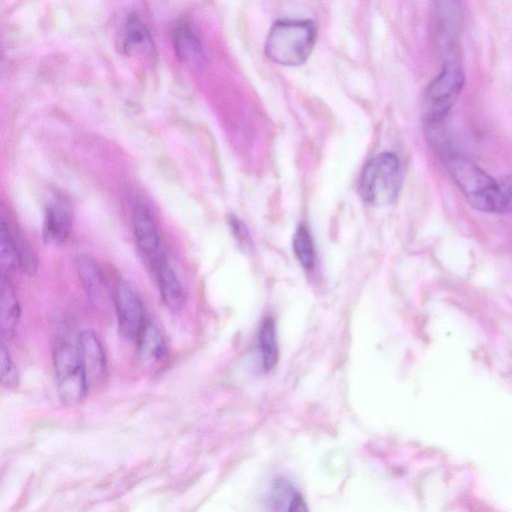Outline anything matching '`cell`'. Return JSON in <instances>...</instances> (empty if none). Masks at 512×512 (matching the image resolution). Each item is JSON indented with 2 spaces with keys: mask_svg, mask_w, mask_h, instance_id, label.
Returning <instances> with one entry per match:
<instances>
[{
  "mask_svg": "<svg viewBox=\"0 0 512 512\" xmlns=\"http://www.w3.org/2000/svg\"><path fill=\"white\" fill-rule=\"evenodd\" d=\"M441 158L453 181L474 209L485 213H502L498 180L453 151Z\"/></svg>",
  "mask_w": 512,
  "mask_h": 512,
  "instance_id": "1",
  "label": "cell"
},
{
  "mask_svg": "<svg viewBox=\"0 0 512 512\" xmlns=\"http://www.w3.org/2000/svg\"><path fill=\"white\" fill-rule=\"evenodd\" d=\"M316 34V26L311 20H279L268 32L265 54L274 63L299 66L309 58Z\"/></svg>",
  "mask_w": 512,
  "mask_h": 512,
  "instance_id": "2",
  "label": "cell"
},
{
  "mask_svg": "<svg viewBox=\"0 0 512 512\" xmlns=\"http://www.w3.org/2000/svg\"><path fill=\"white\" fill-rule=\"evenodd\" d=\"M363 200L376 207L393 204L401 188V167L398 157L383 152L371 159L360 178Z\"/></svg>",
  "mask_w": 512,
  "mask_h": 512,
  "instance_id": "3",
  "label": "cell"
},
{
  "mask_svg": "<svg viewBox=\"0 0 512 512\" xmlns=\"http://www.w3.org/2000/svg\"><path fill=\"white\" fill-rule=\"evenodd\" d=\"M464 85L465 73L461 61L444 62L441 71L429 83L424 94V126L445 123Z\"/></svg>",
  "mask_w": 512,
  "mask_h": 512,
  "instance_id": "4",
  "label": "cell"
},
{
  "mask_svg": "<svg viewBox=\"0 0 512 512\" xmlns=\"http://www.w3.org/2000/svg\"><path fill=\"white\" fill-rule=\"evenodd\" d=\"M464 11L461 0H433V41L443 63L461 61Z\"/></svg>",
  "mask_w": 512,
  "mask_h": 512,
  "instance_id": "5",
  "label": "cell"
},
{
  "mask_svg": "<svg viewBox=\"0 0 512 512\" xmlns=\"http://www.w3.org/2000/svg\"><path fill=\"white\" fill-rule=\"evenodd\" d=\"M53 364L58 396L67 406L80 403L88 386L83 370L79 346L59 339L53 351Z\"/></svg>",
  "mask_w": 512,
  "mask_h": 512,
  "instance_id": "6",
  "label": "cell"
},
{
  "mask_svg": "<svg viewBox=\"0 0 512 512\" xmlns=\"http://www.w3.org/2000/svg\"><path fill=\"white\" fill-rule=\"evenodd\" d=\"M114 303L121 335L128 340H136L147 321L142 301L129 283L119 280Z\"/></svg>",
  "mask_w": 512,
  "mask_h": 512,
  "instance_id": "7",
  "label": "cell"
},
{
  "mask_svg": "<svg viewBox=\"0 0 512 512\" xmlns=\"http://www.w3.org/2000/svg\"><path fill=\"white\" fill-rule=\"evenodd\" d=\"M132 222L140 253L154 265L162 257L160 256V239L155 221L148 208L142 203L134 205Z\"/></svg>",
  "mask_w": 512,
  "mask_h": 512,
  "instance_id": "8",
  "label": "cell"
},
{
  "mask_svg": "<svg viewBox=\"0 0 512 512\" xmlns=\"http://www.w3.org/2000/svg\"><path fill=\"white\" fill-rule=\"evenodd\" d=\"M78 346L89 389L100 384L106 376L105 352L98 337L90 330L81 333L78 339Z\"/></svg>",
  "mask_w": 512,
  "mask_h": 512,
  "instance_id": "9",
  "label": "cell"
},
{
  "mask_svg": "<svg viewBox=\"0 0 512 512\" xmlns=\"http://www.w3.org/2000/svg\"><path fill=\"white\" fill-rule=\"evenodd\" d=\"M176 56L185 65L198 67L204 61V50L198 34L187 20L178 22L173 30Z\"/></svg>",
  "mask_w": 512,
  "mask_h": 512,
  "instance_id": "10",
  "label": "cell"
},
{
  "mask_svg": "<svg viewBox=\"0 0 512 512\" xmlns=\"http://www.w3.org/2000/svg\"><path fill=\"white\" fill-rule=\"evenodd\" d=\"M76 267L89 301L97 306L104 305L108 299V287L97 263L87 255H80Z\"/></svg>",
  "mask_w": 512,
  "mask_h": 512,
  "instance_id": "11",
  "label": "cell"
},
{
  "mask_svg": "<svg viewBox=\"0 0 512 512\" xmlns=\"http://www.w3.org/2000/svg\"><path fill=\"white\" fill-rule=\"evenodd\" d=\"M138 355L142 364L148 368H155L167 359V346L158 328L146 321L136 338Z\"/></svg>",
  "mask_w": 512,
  "mask_h": 512,
  "instance_id": "12",
  "label": "cell"
},
{
  "mask_svg": "<svg viewBox=\"0 0 512 512\" xmlns=\"http://www.w3.org/2000/svg\"><path fill=\"white\" fill-rule=\"evenodd\" d=\"M72 228V212L64 202L48 205L45 211L43 238L46 243L58 245L68 238Z\"/></svg>",
  "mask_w": 512,
  "mask_h": 512,
  "instance_id": "13",
  "label": "cell"
},
{
  "mask_svg": "<svg viewBox=\"0 0 512 512\" xmlns=\"http://www.w3.org/2000/svg\"><path fill=\"white\" fill-rule=\"evenodd\" d=\"M122 32V48L127 53L153 56L154 45L150 31L138 14L132 13L127 17Z\"/></svg>",
  "mask_w": 512,
  "mask_h": 512,
  "instance_id": "14",
  "label": "cell"
},
{
  "mask_svg": "<svg viewBox=\"0 0 512 512\" xmlns=\"http://www.w3.org/2000/svg\"><path fill=\"white\" fill-rule=\"evenodd\" d=\"M154 267L164 304L171 311H179L185 303V292L179 278L163 257L154 264Z\"/></svg>",
  "mask_w": 512,
  "mask_h": 512,
  "instance_id": "15",
  "label": "cell"
},
{
  "mask_svg": "<svg viewBox=\"0 0 512 512\" xmlns=\"http://www.w3.org/2000/svg\"><path fill=\"white\" fill-rule=\"evenodd\" d=\"M20 318V307L9 275L1 274L0 327L4 337L14 335Z\"/></svg>",
  "mask_w": 512,
  "mask_h": 512,
  "instance_id": "16",
  "label": "cell"
},
{
  "mask_svg": "<svg viewBox=\"0 0 512 512\" xmlns=\"http://www.w3.org/2000/svg\"><path fill=\"white\" fill-rule=\"evenodd\" d=\"M0 265L1 274L9 275L20 267L16 239L11 233L2 214L0 229Z\"/></svg>",
  "mask_w": 512,
  "mask_h": 512,
  "instance_id": "17",
  "label": "cell"
},
{
  "mask_svg": "<svg viewBox=\"0 0 512 512\" xmlns=\"http://www.w3.org/2000/svg\"><path fill=\"white\" fill-rule=\"evenodd\" d=\"M258 343L263 368L265 371H269L275 366L278 360L275 325L270 317L266 318L260 327Z\"/></svg>",
  "mask_w": 512,
  "mask_h": 512,
  "instance_id": "18",
  "label": "cell"
},
{
  "mask_svg": "<svg viewBox=\"0 0 512 512\" xmlns=\"http://www.w3.org/2000/svg\"><path fill=\"white\" fill-rule=\"evenodd\" d=\"M293 249L301 263L308 271L315 265V250L309 230L305 225H300L293 236Z\"/></svg>",
  "mask_w": 512,
  "mask_h": 512,
  "instance_id": "19",
  "label": "cell"
},
{
  "mask_svg": "<svg viewBox=\"0 0 512 512\" xmlns=\"http://www.w3.org/2000/svg\"><path fill=\"white\" fill-rule=\"evenodd\" d=\"M271 498L274 505L287 504L288 511H305L307 507L301 495L283 479H277L272 487Z\"/></svg>",
  "mask_w": 512,
  "mask_h": 512,
  "instance_id": "20",
  "label": "cell"
},
{
  "mask_svg": "<svg viewBox=\"0 0 512 512\" xmlns=\"http://www.w3.org/2000/svg\"><path fill=\"white\" fill-rule=\"evenodd\" d=\"M0 359L2 385L7 389H12L17 385V372L9 350L5 344L1 345Z\"/></svg>",
  "mask_w": 512,
  "mask_h": 512,
  "instance_id": "21",
  "label": "cell"
},
{
  "mask_svg": "<svg viewBox=\"0 0 512 512\" xmlns=\"http://www.w3.org/2000/svg\"><path fill=\"white\" fill-rule=\"evenodd\" d=\"M500 194H501V203H502V213H507L512 211V175L504 176L498 179Z\"/></svg>",
  "mask_w": 512,
  "mask_h": 512,
  "instance_id": "22",
  "label": "cell"
},
{
  "mask_svg": "<svg viewBox=\"0 0 512 512\" xmlns=\"http://www.w3.org/2000/svg\"><path fill=\"white\" fill-rule=\"evenodd\" d=\"M231 226L237 239L245 245H249V233L245 225L238 219L231 221Z\"/></svg>",
  "mask_w": 512,
  "mask_h": 512,
  "instance_id": "23",
  "label": "cell"
}]
</instances>
